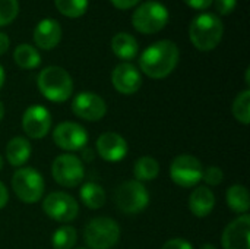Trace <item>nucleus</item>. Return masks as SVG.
<instances>
[{"label":"nucleus","instance_id":"f257e3e1","mask_svg":"<svg viewBox=\"0 0 250 249\" xmlns=\"http://www.w3.org/2000/svg\"><path fill=\"white\" fill-rule=\"evenodd\" d=\"M180 51L171 40H160L144 50L139 57L141 70L151 79L167 78L177 66Z\"/></svg>","mask_w":250,"mask_h":249},{"label":"nucleus","instance_id":"f03ea898","mask_svg":"<svg viewBox=\"0 0 250 249\" xmlns=\"http://www.w3.org/2000/svg\"><path fill=\"white\" fill-rule=\"evenodd\" d=\"M224 23L215 13L198 15L189 26V38L201 51L214 50L223 38Z\"/></svg>","mask_w":250,"mask_h":249},{"label":"nucleus","instance_id":"7ed1b4c3","mask_svg":"<svg viewBox=\"0 0 250 249\" xmlns=\"http://www.w3.org/2000/svg\"><path fill=\"white\" fill-rule=\"evenodd\" d=\"M40 92L51 103L67 101L73 94V81L69 72L60 66L44 68L37 79Z\"/></svg>","mask_w":250,"mask_h":249},{"label":"nucleus","instance_id":"20e7f679","mask_svg":"<svg viewBox=\"0 0 250 249\" xmlns=\"http://www.w3.org/2000/svg\"><path fill=\"white\" fill-rule=\"evenodd\" d=\"M12 189L23 204H37L44 195L45 182L34 167H19L12 176Z\"/></svg>","mask_w":250,"mask_h":249},{"label":"nucleus","instance_id":"39448f33","mask_svg":"<svg viewBox=\"0 0 250 249\" xmlns=\"http://www.w3.org/2000/svg\"><path fill=\"white\" fill-rule=\"evenodd\" d=\"M83 239L89 249H111L120 239V227L110 217H95L85 226Z\"/></svg>","mask_w":250,"mask_h":249},{"label":"nucleus","instance_id":"423d86ee","mask_svg":"<svg viewBox=\"0 0 250 249\" xmlns=\"http://www.w3.org/2000/svg\"><path fill=\"white\" fill-rule=\"evenodd\" d=\"M149 192L144 183L138 181H126L114 191V203L117 208L127 214H139L149 205Z\"/></svg>","mask_w":250,"mask_h":249},{"label":"nucleus","instance_id":"0eeeda50","mask_svg":"<svg viewBox=\"0 0 250 249\" xmlns=\"http://www.w3.org/2000/svg\"><path fill=\"white\" fill-rule=\"evenodd\" d=\"M168 22V10L160 1H145L135 9L132 25L141 34H157Z\"/></svg>","mask_w":250,"mask_h":249},{"label":"nucleus","instance_id":"6e6552de","mask_svg":"<svg viewBox=\"0 0 250 249\" xmlns=\"http://www.w3.org/2000/svg\"><path fill=\"white\" fill-rule=\"evenodd\" d=\"M53 179L64 188H75L82 183L85 178V167L75 154H60L51 164Z\"/></svg>","mask_w":250,"mask_h":249},{"label":"nucleus","instance_id":"1a4fd4ad","mask_svg":"<svg viewBox=\"0 0 250 249\" xmlns=\"http://www.w3.org/2000/svg\"><path fill=\"white\" fill-rule=\"evenodd\" d=\"M42 211L51 220L67 225L78 217L79 204L72 195L62 192V191H56V192L48 194L44 198Z\"/></svg>","mask_w":250,"mask_h":249},{"label":"nucleus","instance_id":"9d476101","mask_svg":"<svg viewBox=\"0 0 250 249\" xmlns=\"http://www.w3.org/2000/svg\"><path fill=\"white\" fill-rule=\"evenodd\" d=\"M204 167L198 157L192 154L177 156L170 166L171 181L182 188H193L202 181Z\"/></svg>","mask_w":250,"mask_h":249},{"label":"nucleus","instance_id":"9b49d317","mask_svg":"<svg viewBox=\"0 0 250 249\" xmlns=\"http://www.w3.org/2000/svg\"><path fill=\"white\" fill-rule=\"evenodd\" d=\"M88 139L89 136L86 129L75 122H62L53 131L54 144L67 153L83 150L88 144Z\"/></svg>","mask_w":250,"mask_h":249},{"label":"nucleus","instance_id":"f8f14e48","mask_svg":"<svg viewBox=\"0 0 250 249\" xmlns=\"http://www.w3.org/2000/svg\"><path fill=\"white\" fill-rule=\"evenodd\" d=\"M53 117L47 107L41 104L29 106L22 114V129L31 139L44 138L51 129Z\"/></svg>","mask_w":250,"mask_h":249},{"label":"nucleus","instance_id":"ddd939ff","mask_svg":"<svg viewBox=\"0 0 250 249\" xmlns=\"http://www.w3.org/2000/svg\"><path fill=\"white\" fill-rule=\"evenodd\" d=\"M72 112L82 120L100 122L107 113V104L98 94L82 91L75 95L72 101Z\"/></svg>","mask_w":250,"mask_h":249},{"label":"nucleus","instance_id":"4468645a","mask_svg":"<svg viewBox=\"0 0 250 249\" xmlns=\"http://www.w3.org/2000/svg\"><path fill=\"white\" fill-rule=\"evenodd\" d=\"M221 245L224 249H250V217L242 214L223 232Z\"/></svg>","mask_w":250,"mask_h":249},{"label":"nucleus","instance_id":"2eb2a0df","mask_svg":"<svg viewBox=\"0 0 250 249\" xmlns=\"http://www.w3.org/2000/svg\"><path fill=\"white\" fill-rule=\"evenodd\" d=\"M97 154L110 163H117L127 156L129 145L127 141L117 132H104L98 136L95 142Z\"/></svg>","mask_w":250,"mask_h":249},{"label":"nucleus","instance_id":"dca6fc26","mask_svg":"<svg viewBox=\"0 0 250 249\" xmlns=\"http://www.w3.org/2000/svg\"><path fill=\"white\" fill-rule=\"evenodd\" d=\"M111 82L117 92L132 95L139 91L142 85V75L132 63H120L111 73Z\"/></svg>","mask_w":250,"mask_h":249},{"label":"nucleus","instance_id":"f3484780","mask_svg":"<svg viewBox=\"0 0 250 249\" xmlns=\"http://www.w3.org/2000/svg\"><path fill=\"white\" fill-rule=\"evenodd\" d=\"M62 40V26L57 21L45 18L40 21L34 29V41L42 50L54 48Z\"/></svg>","mask_w":250,"mask_h":249},{"label":"nucleus","instance_id":"a211bd4d","mask_svg":"<svg viewBox=\"0 0 250 249\" xmlns=\"http://www.w3.org/2000/svg\"><path fill=\"white\" fill-rule=\"evenodd\" d=\"M215 207V195L208 186H196L189 195V210L195 217H208Z\"/></svg>","mask_w":250,"mask_h":249},{"label":"nucleus","instance_id":"6ab92c4d","mask_svg":"<svg viewBox=\"0 0 250 249\" xmlns=\"http://www.w3.org/2000/svg\"><path fill=\"white\" fill-rule=\"evenodd\" d=\"M32 153L31 142L25 136H13L6 145V160L12 167H23Z\"/></svg>","mask_w":250,"mask_h":249},{"label":"nucleus","instance_id":"aec40b11","mask_svg":"<svg viewBox=\"0 0 250 249\" xmlns=\"http://www.w3.org/2000/svg\"><path fill=\"white\" fill-rule=\"evenodd\" d=\"M226 203L233 213H236L239 216L248 214L250 208V197L248 188L245 185H239V183L231 185L227 189Z\"/></svg>","mask_w":250,"mask_h":249},{"label":"nucleus","instance_id":"412c9836","mask_svg":"<svg viewBox=\"0 0 250 249\" xmlns=\"http://www.w3.org/2000/svg\"><path fill=\"white\" fill-rule=\"evenodd\" d=\"M111 50L119 59L132 60L136 57L139 45L133 35H130L127 32H119L111 40Z\"/></svg>","mask_w":250,"mask_h":249},{"label":"nucleus","instance_id":"4be33fe9","mask_svg":"<svg viewBox=\"0 0 250 249\" xmlns=\"http://www.w3.org/2000/svg\"><path fill=\"white\" fill-rule=\"evenodd\" d=\"M79 198H81L82 204L85 207H88L89 210H98V208L104 207V204L107 201L104 188L95 182L83 183L79 189Z\"/></svg>","mask_w":250,"mask_h":249},{"label":"nucleus","instance_id":"5701e85b","mask_svg":"<svg viewBox=\"0 0 250 249\" xmlns=\"http://www.w3.org/2000/svg\"><path fill=\"white\" fill-rule=\"evenodd\" d=\"M160 175V163L151 157V156H144L139 157L133 166V176L135 181L138 182H149L157 179V176Z\"/></svg>","mask_w":250,"mask_h":249},{"label":"nucleus","instance_id":"b1692460","mask_svg":"<svg viewBox=\"0 0 250 249\" xmlns=\"http://www.w3.org/2000/svg\"><path fill=\"white\" fill-rule=\"evenodd\" d=\"M13 60L21 69H35L41 65V56L38 50L29 44H19L13 51Z\"/></svg>","mask_w":250,"mask_h":249},{"label":"nucleus","instance_id":"393cba45","mask_svg":"<svg viewBox=\"0 0 250 249\" xmlns=\"http://www.w3.org/2000/svg\"><path fill=\"white\" fill-rule=\"evenodd\" d=\"M78 242V232L70 225H63L54 230L51 245L54 249H73Z\"/></svg>","mask_w":250,"mask_h":249},{"label":"nucleus","instance_id":"a878e982","mask_svg":"<svg viewBox=\"0 0 250 249\" xmlns=\"http://www.w3.org/2000/svg\"><path fill=\"white\" fill-rule=\"evenodd\" d=\"M233 116L243 125L250 123V90L242 91L233 101Z\"/></svg>","mask_w":250,"mask_h":249},{"label":"nucleus","instance_id":"bb28decb","mask_svg":"<svg viewBox=\"0 0 250 249\" xmlns=\"http://www.w3.org/2000/svg\"><path fill=\"white\" fill-rule=\"evenodd\" d=\"M57 10L67 18H79L88 10L89 0H54Z\"/></svg>","mask_w":250,"mask_h":249},{"label":"nucleus","instance_id":"cd10ccee","mask_svg":"<svg viewBox=\"0 0 250 249\" xmlns=\"http://www.w3.org/2000/svg\"><path fill=\"white\" fill-rule=\"evenodd\" d=\"M19 13L18 0H0V26L12 23Z\"/></svg>","mask_w":250,"mask_h":249},{"label":"nucleus","instance_id":"c85d7f7f","mask_svg":"<svg viewBox=\"0 0 250 249\" xmlns=\"http://www.w3.org/2000/svg\"><path fill=\"white\" fill-rule=\"evenodd\" d=\"M202 181L209 186H218L224 181V172L218 166H209L204 170Z\"/></svg>","mask_w":250,"mask_h":249},{"label":"nucleus","instance_id":"c756f323","mask_svg":"<svg viewBox=\"0 0 250 249\" xmlns=\"http://www.w3.org/2000/svg\"><path fill=\"white\" fill-rule=\"evenodd\" d=\"M237 6V0H215V7L220 15H230Z\"/></svg>","mask_w":250,"mask_h":249},{"label":"nucleus","instance_id":"7c9ffc66","mask_svg":"<svg viewBox=\"0 0 250 249\" xmlns=\"http://www.w3.org/2000/svg\"><path fill=\"white\" fill-rule=\"evenodd\" d=\"M161 249H193V245L183 238H174L167 241Z\"/></svg>","mask_w":250,"mask_h":249},{"label":"nucleus","instance_id":"2f4dec72","mask_svg":"<svg viewBox=\"0 0 250 249\" xmlns=\"http://www.w3.org/2000/svg\"><path fill=\"white\" fill-rule=\"evenodd\" d=\"M113 3V6L119 10H127L135 7L141 0H110Z\"/></svg>","mask_w":250,"mask_h":249},{"label":"nucleus","instance_id":"473e14b6","mask_svg":"<svg viewBox=\"0 0 250 249\" xmlns=\"http://www.w3.org/2000/svg\"><path fill=\"white\" fill-rule=\"evenodd\" d=\"M214 0H185V3L192 7V9H196V10H205L208 9L211 4H212Z\"/></svg>","mask_w":250,"mask_h":249},{"label":"nucleus","instance_id":"72a5a7b5","mask_svg":"<svg viewBox=\"0 0 250 249\" xmlns=\"http://www.w3.org/2000/svg\"><path fill=\"white\" fill-rule=\"evenodd\" d=\"M7 201H9V191L6 188V185L3 182H0V210L6 207Z\"/></svg>","mask_w":250,"mask_h":249},{"label":"nucleus","instance_id":"f704fd0d","mask_svg":"<svg viewBox=\"0 0 250 249\" xmlns=\"http://www.w3.org/2000/svg\"><path fill=\"white\" fill-rule=\"evenodd\" d=\"M9 45H10L9 37L4 32H0V56L4 54L9 50Z\"/></svg>","mask_w":250,"mask_h":249},{"label":"nucleus","instance_id":"c9c22d12","mask_svg":"<svg viewBox=\"0 0 250 249\" xmlns=\"http://www.w3.org/2000/svg\"><path fill=\"white\" fill-rule=\"evenodd\" d=\"M4 79H6V75H4V69L0 66V90H1V87H3V84H4Z\"/></svg>","mask_w":250,"mask_h":249},{"label":"nucleus","instance_id":"e433bc0d","mask_svg":"<svg viewBox=\"0 0 250 249\" xmlns=\"http://www.w3.org/2000/svg\"><path fill=\"white\" fill-rule=\"evenodd\" d=\"M199 249H217V248H215V245H212V244H204V245H202Z\"/></svg>","mask_w":250,"mask_h":249},{"label":"nucleus","instance_id":"4c0bfd02","mask_svg":"<svg viewBox=\"0 0 250 249\" xmlns=\"http://www.w3.org/2000/svg\"><path fill=\"white\" fill-rule=\"evenodd\" d=\"M3 117H4V106H3V103L0 101V122H1Z\"/></svg>","mask_w":250,"mask_h":249},{"label":"nucleus","instance_id":"58836bf2","mask_svg":"<svg viewBox=\"0 0 250 249\" xmlns=\"http://www.w3.org/2000/svg\"><path fill=\"white\" fill-rule=\"evenodd\" d=\"M249 75H250V69H248V70H246V84H248V85H249V84H250Z\"/></svg>","mask_w":250,"mask_h":249},{"label":"nucleus","instance_id":"ea45409f","mask_svg":"<svg viewBox=\"0 0 250 249\" xmlns=\"http://www.w3.org/2000/svg\"><path fill=\"white\" fill-rule=\"evenodd\" d=\"M1 169H3V157L0 156V172H1Z\"/></svg>","mask_w":250,"mask_h":249},{"label":"nucleus","instance_id":"a19ab883","mask_svg":"<svg viewBox=\"0 0 250 249\" xmlns=\"http://www.w3.org/2000/svg\"><path fill=\"white\" fill-rule=\"evenodd\" d=\"M78 249H86V248H78Z\"/></svg>","mask_w":250,"mask_h":249}]
</instances>
